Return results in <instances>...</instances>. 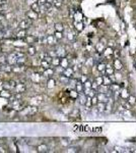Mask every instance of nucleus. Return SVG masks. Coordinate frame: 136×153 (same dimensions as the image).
I'll return each instance as SVG.
<instances>
[{"instance_id":"43","label":"nucleus","mask_w":136,"mask_h":153,"mask_svg":"<svg viewBox=\"0 0 136 153\" xmlns=\"http://www.w3.org/2000/svg\"><path fill=\"white\" fill-rule=\"evenodd\" d=\"M1 70H5V71H10L11 70V67L10 65H3L2 68H1Z\"/></svg>"},{"instance_id":"29","label":"nucleus","mask_w":136,"mask_h":153,"mask_svg":"<svg viewBox=\"0 0 136 153\" xmlns=\"http://www.w3.org/2000/svg\"><path fill=\"white\" fill-rule=\"evenodd\" d=\"M55 80L54 79H49L48 80V82H47V87L49 88V89H52V88H54L55 87Z\"/></svg>"},{"instance_id":"8","label":"nucleus","mask_w":136,"mask_h":153,"mask_svg":"<svg viewBox=\"0 0 136 153\" xmlns=\"http://www.w3.org/2000/svg\"><path fill=\"white\" fill-rule=\"evenodd\" d=\"M15 88V91L16 93H23L26 91V85L20 83V84H16V86L14 87Z\"/></svg>"},{"instance_id":"62","label":"nucleus","mask_w":136,"mask_h":153,"mask_svg":"<svg viewBox=\"0 0 136 153\" xmlns=\"http://www.w3.org/2000/svg\"><path fill=\"white\" fill-rule=\"evenodd\" d=\"M47 1H48V2H51L52 3V1H53V0H47Z\"/></svg>"},{"instance_id":"22","label":"nucleus","mask_w":136,"mask_h":153,"mask_svg":"<svg viewBox=\"0 0 136 153\" xmlns=\"http://www.w3.org/2000/svg\"><path fill=\"white\" fill-rule=\"evenodd\" d=\"M37 149H38V152H47L48 151V147L45 145V144H42V145H39L38 147H37Z\"/></svg>"},{"instance_id":"36","label":"nucleus","mask_w":136,"mask_h":153,"mask_svg":"<svg viewBox=\"0 0 136 153\" xmlns=\"http://www.w3.org/2000/svg\"><path fill=\"white\" fill-rule=\"evenodd\" d=\"M106 69V64L103 63V62H99L98 63V70L99 71H104Z\"/></svg>"},{"instance_id":"20","label":"nucleus","mask_w":136,"mask_h":153,"mask_svg":"<svg viewBox=\"0 0 136 153\" xmlns=\"http://www.w3.org/2000/svg\"><path fill=\"white\" fill-rule=\"evenodd\" d=\"M40 65H41V68H43L44 69H46V68H50L51 63H50V62H48V61H47V60H45V59H42V60H41V62H40Z\"/></svg>"},{"instance_id":"2","label":"nucleus","mask_w":136,"mask_h":153,"mask_svg":"<svg viewBox=\"0 0 136 153\" xmlns=\"http://www.w3.org/2000/svg\"><path fill=\"white\" fill-rule=\"evenodd\" d=\"M47 44H49V45H55V44H57V39L55 38V36L54 35H48L47 37Z\"/></svg>"},{"instance_id":"58","label":"nucleus","mask_w":136,"mask_h":153,"mask_svg":"<svg viewBox=\"0 0 136 153\" xmlns=\"http://www.w3.org/2000/svg\"><path fill=\"white\" fill-rule=\"evenodd\" d=\"M7 0H0V4H6Z\"/></svg>"},{"instance_id":"34","label":"nucleus","mask_w":136,"mask_h":153,"mask_svg":"<svg viewBox=\"0 0 136 153\" xmlns=\"http://www.w3.org/2000/svg\"><path fill=\"white\" fill-rule=\"evenodd\" d=\"M127 99H128V103H130L131 105H132V104H135L136 103V98L134 97V96H132V95H129Z\"/></svg>"},{"instance_id":"25","label":"nucleus","mask_w":136,"mask_h":153,"mask_svg":"<svg viewBox=\"0 0 136 153\" xmlns=\"http://www.w3.org/2000/svg\"><path fill=\"white\" fill-rule=\"evenodd\" d=\"M109 89H110L112 92H114V93H115V92H117V91L120 89V86L118 85V84H113V83H112L111 85L109 86Z\"/></svg>"},{"instance_id":"6","label":"nucleus","mask_w":136,"mask_h":153,"mask_svg":"<svg viewBox=\"0 0 136 153\" xmlns=\"http://www.w3.org/2000/svg\"><path fill=\"white\" fill-rule=\"evenodd\" d=\"M56 53H57V56L58 57H65L66 56V51L63 47H58L57 50H56Z\"/></svg>"},{"instance_id":"16","label":"nucleus","mask_w":136,"mask_h":153,"mask_svg":"<svg viewBox=\"0 0 136 153\" xmlns=\"http://www.w3.org/2000/svg\"><path fill=\"white\" fill-rule=\"evenodd\" d=\"M105 106H106L105 102L99 101L97 103V109H98V111L99 112H104L105 111Z\"/></svg>"},{"instance_id":"11","label":"nucleus","mask_w":136,"mask_h":153,"mask_svg":"<svg viewBox=\"0 0 136 153\" xmlns=\"http://www.w3.org/2000/svg\"><path fill=\"white\" fill-rule=\"evenodd\" d=\"M68 65H69V61H68V59L66 57H61V59H60V67L63 68H68Z\"/></svg>"},{"instance_id":"1","label":"nucleus","mask_w":136,"mask_h":153,"mask_svg":"<svg viewBox=\"0 0 136 153\" xmlns=\"http://www.w3.org/2000/svg\"><path fill=\"white\" fill-rule=\"evenodd\" d=\"M32 25H33V19H31V18H24V19H22L20 23H19V29H23V30H27V29H29V28H31L32 27Z\"/></svg>"},{"instance_id":"3","label":"nucleus","mask_w":136,"mask_h":153,"mask_svg":"<svg viewBox=\"0 0 136 153\" xmlns=\"http://www.w3.org/2000/svg\"><path fill=\"white\" fill-rule=\"evenodd\" d=\"M63 76H65V77H67V78H71L72 76H73V74H74V70H73V68H66L63 69Z\"/></svg>"},{"instance_id":"15","label":"nucleus","mask_w":136,"mask_h":153,"mask_svg":"<svg viewBox=\"0 0 136 153\" xmlns=\"http://www.w3.org/2000/svg\"><path fill=\"white\" fill-rule=\"evenodd\" d=\"M54 72H55V70H54V68H52L44 69V76H45V77H51V76L54 75Z\"/></svg>"},{"instance_id":"44","label":"nucleus","mask_w":136,"mask_h":153,"mask_svg":"<svg viewBox=\"0 0 136 153\" xmlns=\"http://www.w3.org/2000/svg\"><path fill=\"white\" fill-rule=\"evenodd\" d=\"M49 56H51V57H55V56H57V53H56V50H50L48 53H47Z\"/></svg>"},{"instance_id":"32","label":"nucleus","mask_w":136,"mask_h":153,"mask_svg":"<svg viewBox=\"0 0 136 153\" xmlns=\"http://www.w3.org/2000/svg\"><path fill=\"white\" fill-rule=\"evenodd\" d=\"M69 95H70V97H71V98H74V99H76V98L78 97L79 93H78V92H76L75 90H72V91H70V92H69Z\"/></svg>"},{"instance_id":"57","label":"nucleus","mask_w":136,"mask_h":153,"mask_svg":"<svg viewBox=\"0 0 136 153\" xmlns=\"http://www.w3.org/2000/svg\"><path fill=\"white\" fill-rule=\"evenodd\" d=\"M101 43H102V44H104V45L106 46V44H107V41H106V40H105V39L103 38L102 40H101Z\"/></svg>"},{"instance_id":"5","label":"nucleus","mask_w":136,"mask_h":153,"mask_svg":"<svg viewBox=\"0 0 136 153\" xmlns=\"http://www.w3.org/2000/svg\"><path fill=\"white\" fill-rule=\"evenodd\" d=\"M11 96H12V94H11L8 90H1V91H0V97H2V98L8 99V98H10Z\"/></svg>"},{"instance_id":"41","label":"nucleus","mask_w":136,"mask_h":153,"mask_svg":"<svg viewBox=\"0 0 136 153\" xmlns=\"http://www.w3.org/2000/svg\"><path fill=\"white\" fill-rule=\"evenodd\" d=\"M96 95H97V90L90 89V91H89V93H88V95H87V96H89V97L91 98V97H94V96H96Z\"/></svg>"},{"instance_id":"12","label":"nucleus","mask_w":136,"mask_h":153,"mask_svg":"<svg viewBox=\"0 0 136 153\" xmlns=\"http://www.w3.org/2000/svg\"><path fill=\"white\" fill-rule=\"evenodd\" d=\"M60 57H58V56H55V57H52V60H51V64L53 67H59L60 65Z\"/></svg>"},{"instance_id":"14","label":"nucleus","mask_w":136,"mask_h":153,"mask_svg":"<svg viewBox=\"0 0 136 153\" xmlns=\"http://www.w3.org/2000/svg\"><path fill=\"white\" fill-rule=\"evenodd\" d=\"M28 44H33L35 41H37V39L35 38L34 36H31V35H27L26 36V38L23 39Z\"/></svg>"},{"instance_id":"26","label":"nucleus","mask_w":136,"mask_h":153,"mask_svg":"<svg viewBox=\"0 0 136 153\" xmlns=\"http://www.w3.org/2000/svg\"><path fill=\"white\" fill-rule=\"evenodd\" d=\"M96 49H97V51H98V53H100V54H101V53H103L104 49H105V45L102 44V43L100 42V43H98V44H97Z\"/></svg>"},{"instance_id":"50","label":"nucleus","mask_w":136,"mask_h":153,"mask_svg":"<svg viewBox=\"0 0 136 153\" xmlns=\"http://www.w3.org/2000/svg\"><path fill=\"white\" fill-rule=\"evenodd\" d=\"M105 111H106L107 113H109V112L111 111V104H107V105L105 106Z\"/></svg>"},{"instance_id":"45","label":"nucleus","mask_w":136,"mask_h":153,"mask_svg":"<svg viewBox=\"0 0 136 153\" xmlns=\"http://www.w3.org/2000/svg\"><path fill=\"white\" fill-rule=\"evenodd\" d=\"M8 84H9V86H10L11 88H14V87L16 86L17 83L15 81H13V80H9V81H8Z\"/></svg>"},{"instance_id":"40","label":"nucleus","mask_w":136,"mask_h":153,"mask_svg":"<svg viewBox=\"0 0 136 153\" xmlns=\"http://www.w3.org/2000/svg\"><path fill=\"white\" fill-rule=\"evenodd\" d=\"M96 83H97L98 85H102L103 84V77L102 76H99V77L96 78Z\"/></svg>"},{"instance_id":"52","label":"nucleus","mask_w":136,"mask_h":153,"mask_svg":"<svg viewBox=\"0 0 136 153\" xmlns=\"http://www.w3.org/2000/svg\"><path fill=\"white\" fill-rule=\"evenodd\" d=\"M98 87H99V85H98L96 82L91 83V89H94V90H97V89H98Z\"/></svg>"},{"instance_id":"38","label":"nucleus","mask_w":136,"mask_h":153,"mask_svg":"<svg viewBox=\"0 0 136 153\" xmlns=\"http://www.w3.org/2000/svg\"><path fill=\"white\" fill-rule=\"evenodd\" d=\"M86 107H90L92 104H91V98L89 97V96H86V101H85V104H84Z\"/></svg>"},{"instance_id":"23","label":"nucleus","mask_w":136,"mask_h":153,"mask_svg":"<svg viewBox=\"0 0 136 153\" xmlns=\"http://www.w3.org/2000/svg\"><path fill=\"white\" fill-rule=\"evenodd\" d=\"M77 98L79 99V103H80V104L84 105L85 101H86V95H84L83 93H79V95H78V97H77Z\"/></svg>"},{"instance_id":"30","label":"nucleus","mask_w":136,"mask_h":153,"mask_svg":"<svg viewBox=\"0 0 136 153\" xmlns=\"http://www.w3.org/2000/svg\"><path fill=\"white\" fill-rule=\"evenodd\" d=\"M52 4H53L56 8H60L61 5H62V1H61V0H53V1H52Z\"/></svg>"},{"instance_id":"42","label":"nucleus","mask_w":136,"mask_h":153,"mask_svg":"<svg viewBox=\"0 0 136 153\" xmlns=\"http://www.w3.org/2000/svg\"><path fill=\"white\" fill-rule=\"evenodd\" d=\"M84 88H91V82L90 81H85L84 83H83V89Z\"/></svg>"},{"instance_id":"37","label":"nucleus","mask_w":136,"mask_h":153,"mask_svg":"<svg viewBox=\"0 0 136 153\" xmlns=\"http://www.w3.org/2000/svg\"><path fill=\"white\" fill-rule=\"evenodd\" d=\"M54 36H55V38H56L57 40H61V39L63 38V34H62V32H58V31H56V32H55Z\"/></svg>"},{"instance_id":"21","label":"nucleus","mask_w":136,"mask_h":153,"mask_svg":"<svg viewBox=\"0 0 136 153\" xmlns=\"http://www.w3.org/2000/svg\"><path fill=\"white\" fill-rule=\"evenodd\" d=\"M103 84L107 86H110L112 84V81L109 76H103Z\"/></svg>"},{"instance_id":"24","label":"nucleus","mask_w":136,"mask_h":153,"mask_svg":"<svg viewBox=\"0 0 136 153\" xmlns=\"http://www.w3.org/2000/svg\"><path fill=\"white\" fill-rule=\"evenodd\" d=\"M120 96H121V98L122 99H127L128 98V96H129V92L126 90V89H123L122 91H121V93H120Z\"/></svg>"},{"instance_id":"53","label":"nucleus","mask_w":136,"mask_h":153,"mask_svg":"<svg viewBox=\"0 0 136 153\" xmlns=\"http://www.w3.org/2000/svg\"><path fill=\"white\" fill-rule=\"evenodd\" d=\"M85 81H87V77H86V76H81V78H80V82L83 84Z\"/></svg>"},{"instance_id":"49","label":"nucleus","mask_w":136,"mask_h":153,"mask_svg":"<svg viewBox=\"0 0 136 153\" xmlns=\"http://www.w3.org/2000/svg\"><path fill=\"white\" fill-rule=\"evenodd\" d=\"M67 39L69 40V41H73V40H74V35L72 34L71 32H70V33H68V35H67Z\"/></svg>"},{"instance_id":"31","label":"nucleus","mask_w":136,"mask_h":153,"mask_svg":"<svg viewBox=\"0 0 136 153\" xmlns=\"http://www.w3.org/2000/svg\"><path fill=\"white\" fill-rule=\"evenodd\" d=\"M75 29H76L78 32L82 31V29H83V24H82L81 21H79V23H75Z\"/></svg>"},{"instance_id":"13","label":"nucleus","mask_w":136,"mask_h":153,"mask_svg":"<svg viewBox=\"0 0 136 153\" xmlns=\"http://www.w3.org/2000/svg\"><path fill=\"white\" fill-rule=\"evenodd\" d=\"M27 110L29 111V112H27V114H29V115H33V114H35V113H37L38 108H37L36 106H28V107H27Z\"/></svg>"},{"instance_id":"4","label":"nucleus","mask_w":136,"mask_h":153,"mask_svg":"<svg viewBox=\"0 0 136 153\" xmlns=\"http://www.w3.org/2000/svg\"><path fill=\"white\" fill-rule=\"evenodd\" d=\"M27 17H29V18H31V19H33V20H35V19H37V18L39 17V13L31 9L30 11L27 12Z\"/></svg>"},{"instance_id":"18","label":"nucleus","mask_w":136,"mask_h":153,"mask_svg":"<svg viewBox=\"0 0 136 153\" xmlns=\"http://www.w3.org/2000/svg\"><path fill=\"white\" fill-rule=\"evenodd\" d=\"M31 9L39 13V12H40V4H39L38 2H34V3H32V4H31Z\"/></svg>"},{"instance_id":"39","label":"nucleus","mask_w":136,"mask_h":153,"mask_svg":"<svg viewBox=\"0 0 136 153\" xmlns=\"http://www.w3.org/2000/svg\"><path fill=\"white\" fill-rule=\"evenodd\" d=\"M14 54L16 55L17 58H19V57H24V56H26L24 52H22V51H15V52H14Z\"/></svg>"},{"instance_id":"9","label":"nucleus","mask_w":136,"mask_h":153,"mask_svg":"<svg viewBox=\"0 0 136 153\" xmlns=\"http://www.w3.org/2000/svg\"><path fill=\"white\" fill-rule=\"evenodd\" d=\"M27 35L28 34H27V31H26V30L20 29L19 31H17L16 32V38L17 39H24Z\"/></svg>"},{"instance_id":"63","label":"nucleus","mask_w":136,"mask_h":153,"mask_svg":"<svg viewBox=\"0 0 136 153\" xmlns=\"http://www.w3.org/2000/svg\"><path fill=\"white\" fill-rule=\"evenodd\" d=\"M0 53H1V47H0Z\"/></svg>"},{"instance_id":"55","label":"nucleus","mask_w":136,"mask_h":153,"mask_svg":"<svg viewBox=\"0 0 136 153\" xmlns=\"http://www.w3.org/2000/svg\"><path fill=\"white\" fill-rule=\"evenodd\" d=\"M12 17H13V14H12V13H9V14L6 16V18H7V19H12Z\"/></svg>"},{"instance_id":"46","label":"nucleus","mask_w":136,"mask_h":153,"mask_svg":"<svg viewBox=\"0 0 136 153\" xmlns=\"http://www.w3.org/2000/svg\"><path fill=\"white\" fill-rule=\"evenodd\" d=\"M9 150L5 147V146H0V153H6V152H8Z\"/></svg>"},{"instance_id":"27","label":"nucleus","mask_w":136,"mask_h":153,"mask_svg":"<svg viewBox=\"0 0 136 153\" xmlns=\"http://www.w3.org/2000/svg\"><path fill=\"white\" fill-rule=\"evenodd\" d=\"M36 53H37L36 47H34V46H30V47L28 48V54H29V55H31V56H34Z\"/></svg>"},{"instance_id":"61","label":"nucleus","mask_w":136,"mask_h":153,"mask_svg":"<svg viewBox=\"0 0 136 153\" xmlns=\"http://www.w3.org/2000/svg\"><path fill=\"white\" fill-rule=\"evenodd\" d=\"M2 38H3V33H2V32H0V40H1Z\"/></svg>"},{"instance_id":"60","label":"nucleus","mask_w":136,"mask_h":153,"mask_svg":"<svg viewBox=\"0 0 136 153\" xmlns=\"http://www.w3.org/2000/svg\"><path fill=\"white\" fill-rule=\"evenodd\" d=\"M4 16H3V14H1V13H0V21H1V20H3V19H4Z\"/></svg>"},{"instance_id":"17","label":"nucleus","mask_w":136,"mask_h":153,"mask_svg":"<svg viewBox=\"0 0 136 153\" xmlns=\"http://www.w3.org/2000/svg\"><path fill=\"white\" fill-rule=\"evenodd\" d=\"M114 68L115 69H117V70H121L122 68H123V65H122V62L120 61V59H115V61H114Z\"/></svg>"},{"instance_id":"48","label":"nucleus","mask_w":136,"mask_h":153,"mask_svg":"<svg viewBox=\"0 0 136 153\" xmlns=\"http://www.w3.org/2000/svg\"><path fill=\"white\" fill-rule=\"evenodd\" d=\"M0 62L1 63H5L6 62V57L3 54H1V53H0Z\"/></svg>"},{"instance_id":"19","label":"nucleus","mask_w":136,"mask_h":153,"mask_svg":"<svg viewBox=\"0 0 136 153\" xmlns=\"http://www.w3.org/2000/svg\"><path fill=\"white\" fill-rule=\"evenodd\" d=\"M103 54H104V56H106V57H108V56L112 55V54H113V49H112V47L105 48L104 51H103Z\"/></svg>"},{"instance_id":"7","label":"nucleus","mask_w":136,"mask_h":153,"mask_svg":"<svg viewBox=\"0 0 136 153\" xmlns=\"http://www.w3.org/2000/svg\"><path fill=\"white\" fill-rule=\"evenodd\" d=\"M97 97H98V100L101 102H105V103H106V102L109 101V97H108L105 93H99Z\"/></svg>"},{"instance_id":"10","label":"nucleus","mask_w":136,"mask_h":153,"mask_svg":"<svg viewBox=\"0 0 136 153\" xmlns=\"http://www.w3.org/2000/svg\"><path fill=\"white\" fill-rule=\"evenodd\" d=\"M75 91L78 93H82L83 92V84L80 81H77L75 84Z\"/></svg>"},{"instance_id":"33","label":"nucleus","mask_w":136,"mask_h":153,"mask_svg":"<svg viewBox=\"0 0 136 153\" xmlns=\"http://www.w3.org/2000/svg\"><path fill=\"white\" fill-rule=\"evenodd\" d=\"M106 74H107L108 76H111V75L114 74V69L111 68L110 65H106Z\"/></svg>"},{"instance_id":"51","label":"nucleus","mask_w":136,"mask_h":153,"mask_svg":"<svg viewBox=\"0 0 136 153\" xmlns=\"http://www.w3.org/2000/svg\"><path fill=\"white\" fill-rule=\"evenodd\" d=\"M44 5H45V7H46L48 10H49V9H50V8L52 7V3H51V2H48V1H47V2H46Z\"/></svg>"},{"instance_id":"59","label":"nucleus","mask_w":136,"mask_h":153,"mask_svg":"<svg viewBox=\"0 0 136 153\" xmlns=\"http://www.w3.org/2000/svg\"><path fill=\"white\" fill-rule=\"evenodd\" d=\"M115 78H116V80H120V79H121V76H120L119 74H117V75H116V77H115Z\"/></svg>"},{"instance_id":"54","label":"nucleus","mask_w":136,"mask_h":153,"mask_svg":"<svg viewBox=\"0 0 136 153\" xmlns=\"http://www.w3.org/2000/svg\"><path fill=\"white\" fill-rule=\"evenodd\" d=\"M37 2H38L40 5H43V4H45V3L47 2V0H38Z\"/></svg>"},{"instance_id":"56","label":"nucleus","mask_w":136,"mask_h":153,"mask_svg":"<svg viewBox=\"0 0 136 153\" xmlns=\"http://www.w3.org/2000/svg\"><path fill=\"white\" fill-rule=\"evenodd\" d=\"M108 44L110 45V47H113V46H114V41H113V40H111V41H109V42H108Z\"/></svg>"},{"instance_id":"28","label":"nucleus","mask_w":136,"mask_h":153,"mask_svg":"<svg viewBox=\"0 0 136 153\" xmlns=\"http://www.w3.org/2000/svg\"><path fill=\"white\" fill-rule=\"evenodd\" d=\"M55 30L58 31V32H63L64 31V27H63L62 24L57 23V24H55Z\"/></svg>"},{"instance_id":"47","label":"nucleus","mask_w":136,"mask_h":153,"mask_svg":"<svg viewBox=\"0 0 136 153\" xmlns=\"http://www.w3.org/2000/svg\"><path fill=\"white\" fill-rule=\"evenodd\" d=\"M98 102H99V100H98V97H97V95H96V96H94V97H91V104H92V105L97 104Z\"/></svg>"},{"instance_id":"35","label":"nucleus","mask_w":136,"mask_h":153,"mask_svg":"<svg viewBox=\"0 0 136 153\" xmlns=\"http://www.w3.org/2000/svg\"><path fill=\"white\" fill-rule=\"evenodd\" d=\"M59 80H60V82H62L63 84H67L68 82H69V78L67 77H65V76H60V78H59Z\"/></svg>"}]
</instances>
